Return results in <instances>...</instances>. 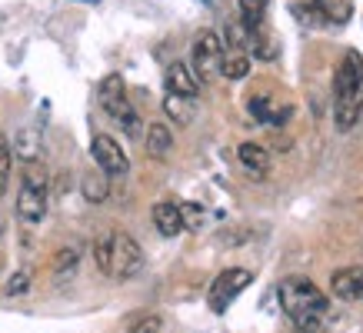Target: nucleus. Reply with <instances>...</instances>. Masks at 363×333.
<instances>
[{
    "instance_id": "1",
    "label": "nucleus",
    "mask_w": 363,
    "mask_h": 333,
    "mask_svg": "<svg viewBox=\"0 0 363 333\" xmlns=\"http://www.w3.org/2000/svg\"><path fill=\"white\" fill-rule=\"evenodd\" d=\"M277 297H280V307L284 313L294 320L300 333H320L323 323H327V313H330V297L307 277H286L280 287H277Z\"/></svg>"
},
{
    "instance_id": "2",
    "label": "nucleus",
    "mask_w": 363,
    "mask_h": 333,
    "mask_svg": "<svg viewBox=\"0 0 363 333\" xmlns=\"http://www.w3.org/2000/svg\"><path fill=\"white\" fill-rule=\"evenodd\" d=\"M333 94H337L333 117H337V127L347 133L357 127L363 111V57L357 50L343 54L340 67H337V77H333Z\"/></svg>"
},
{
    "instance_id": "3",
    "label": "nucleus",
    "mask_w": 363,
    "mask_h": 333,
    "mask_svg": "<svg viewBox=\"0 0 363 333\" xmlns=\"http://www.w3.org/2000/svg\"><path fill=\"white\" fill-rule=\"evenodd\" d=\"M94 256H97V266L113 280H130L143 270V250L140 244L133 240L130 233H104L97 244H94Z\"/></svg>"
},
{
    "instance_id": "4",
    "label": "nucleus",
    "mask_w": 363,
    "mask_h": 333,
    "mask_svg": "<svg viewBox=\"0 0 363 333\" xmlns=\"http://www.w3.org/2000/svg\"><path fill=\"white\" fill-rule=\"evenodd\" d=\"M97 100H100V107H104L113 120L121 123L127 137H133V140H137V137L143 133V123H140V117H137V111L130 107V100H127V87H123L121 74H111V77L100 80Z\"/></svg>"
},
{
    "instance_id": "5",
    "label": "nucleus",
    "mask_w": 363,
    "mask_h": 333,
    "mask_svg": "<svg viewBox=\"0 0 363 333\" xmlns=\"http://www.w3.org/2000/svg\"><path fill=\"white\" fill-rule=\"evenodd\" d=\"M17 213L27 223H40L47 213V174L44 166L30 164L23 170V184L17 193Z\"/></svg>"
},
{
    "instance_id": "6",
    "label": "nucleus",
    "mask_w": 363,
    "mask_h": 333,
    "mask_svg": "<svg viewBox=\"0 0 363 333\" xmlns=\"http://www.w3.org/2000/svg\"><path fill=\"white\" fill-rule=\"evenodd\" d=\"M223 40L213 30L197 33L194 40V60H190V70L197 74L200 84H210V80L220 77V64H223Z\"/></svg>"
},
{
    "instance_id": "7",
    "label": "nucleus",
    "mask_w": 363,
    "mask_h": 333,
    "mask_svg": "<svg viewBox=\"0 0 363 333\" xmlns=\"http://www.w3.org/2000/svg\"><path fill=\"white\" fill-rule=\"evenodd\" d=\"M253 283V273L250 270H243V266H230V270H223L220 277L210 283V293H207V303L213 313H227L233 300L240 297L243 290Z\"/></svg>"
},
{
    "instance_id": "8",
    "label": "nucleus",
    "mask_w": 363,
    "mask_h": 333,
    "mask_svg": "<svg viewBox=\"0 0 363 333\" xmlns=\"http://www.w3.org/2000/svg\"><path fill=\"white\" fill-rule=\"evenodd\" d=\"M90 154H94L97 166L104 170V174H107V177H123V174L130 170V160H127V154H123L121 144H117L113 137H107V133H97V137H94Z\"/></svg>"
},
{
    "instance_id": "9",
    "label": "nucleus",
    "mask_w": 363,
    "mask_h": 333,
    "mask_svg": "<svg viewBox=\"0 0 363 333\" xmlns=\"http://www.w3.org/2000/svg\"><path fill=\"white\" fill-rule=\"evenodd\" d=\"M333 297L340 300H363V264L360 266H343L330 277Z\"/></svg>"
},
{
    "instance_id": "10",
    "label": "nucleus",
    "mask_w": 363,
    "mask_h": 333,
    "mask_svg": "<svg viewBox=\"0 0 363 333\" xmlns=\"http://www.w3.org/2000/svg\"><path fill=\"white\" fill-rule=\"evenodd\" d=\"M250 113L253 120L267 123V127H280L290 120V103H280L274 97H250Z\"/></svg>"
},
{
    "instance_id": "11",
    "label": "nucleus",
    "mask_w": 363,
    "mask_h": 333,
    "mask_svg": "<svg viewBox=\"0 0 363 333\" xmlns=\"http://www.w3.org/2000/svg\"><path fill=\"white\" fill-rule=\"evenodd\" d=\"M164 80H167V90H170V94H184V97H197V94H200L197 74H194L187 64H180V60L167 67Z\"/></svg>"
},
{
    "instance_id": "12",
    "label": "nucleus",
    "mask_w": 363,
    "mask_h": 333,
    "mask_svg": "<svg viewBox=\"0 0 363 333\" xmlns=\"http://www.w3.org/2000/svg\"><path fill=\"white\" fill-rule=\"evenodd\" d=\"M154 227L164 237H177L184 230V217H180V203H170V200H160L154 207Z\"/></svg>"
},
{
    "instance_id": "13",
    "label": "nucleus",
    "mask_w": 363,
    "mask_h": 333,
    "mask_svg": "<svg viewBox=\"0 0 363 333\" xmlns=\"http://www.w3.org/2000/svg\"><path fill=\"white\" fill-rule=\"evenodd\" d=\"M237 157H240V164L247 174H253L257 180L267 177V170H270V154H267L260 144H240Z\"/></svg>"
},
{
    "instance_id": "14",
    "label": "nucleus",
    "mask_w": 363,
    "mask_h": 333,
    "mask_svg": "<svg viewBox=\"0 0 363 333\" xmlns=\"http://www.w3.org/2000/svg\"><path fill=\"white\" fill-rule=\"evenodd\" d=\"M164 111L177 127H187V123L194 120V113H197V103H194V97H184V94H170V90H167Z\"/></svg>"
},
{
    "instance_id": "15",
    "label": "nucleus",
    "mask_w": 363,
    "mask_h": 333,
    "mask_svg": "<svg viewBox=\"0 0 363 333\" xmlns=\"http://www.w3.org/2000/svg\"><path fill=\"white\" fill-rule=\"evenodd\" d=\"M170 147H174V133L167 123H150L147 127V154L157 157V160H164L170 154Z\"/></svg>"
},
{
    "instance_id": "16",
    "label": "nucleus",
    "mask_w": 363,
    "mask_h": 333,
    "mask_svg": "<svg viewBox=\"0 0 363 333\" xmlns=\"http://www.w3.org/2000/svg\"><path fill=\"white\" fill-rule=\"evenodd\" d=\"M310 7L320 13V21H333V23H347L353 11L350 0H310Z\"/></svg>"
},
{
    "instance_id": "17",
    "label": "nucleus",
    "mask_w": 363,
    "mask_h": 333,
    "mask_svg": "<svg viewBox=\"0 0 363 333\" xmlns=\"http://www.w3.org/2000/svg\"><path fill=\"white\" fill-rule=\"evenodd\" d=\"M250 74V57L243 50H223V64H220V77L227 80H243Z\"/></svg>"
},
{
    "instance_id": "18",
    "label": "nucleus",
    "mask_w": 363,
    "mask_h": 333,
    "mask_svg": "<svg viewBox=\"0 0 363 333\" xmlns=\"http://www.w3.org/2000/svg\"><path fill=\"white\" fill-rule=\"evenodd\" d=\"M80 187H84V197L100 203V200H107V193H111V180H107V174L100 170V174H87Z\"/></svg>"
},
{
    "instance_id": "19",
    "label": "nucleus",
    "mask_w": 363,
    "mask_h": 333,
    "mask_svg": "<svg viewBox=\"0 0 363 333\" xmlns=\"http://www.w3.org/2000/svg\"><path fill=\"white\" fill-rule=\"evenodd\" d=\"M267 4H270V0H240V21L247 23V30H250V27H260V23H264V13H267Z\"/></svg>"
},
{
    "instance_id": "20",
    "label": "nucleus",
    "mask_w": 363,
    "mask_h": 333,
    "mask_svg": "<svg viewBox=\"0 0 363 333\" xmlns=\"http://www.w3.org/2000/svg\"><path fill=\"white\" fill-rule=\"evenodd\" d=\"M164 320L157 313H137L130 323H127V333H160Z\"/></svg>"
},
{
    "instance_id": "21",
    "label": "nucleus",
    "mask_w": 363,
    "mask_h": 333,
    "mask_svg": "<svg viewBox=\"0 0 363 333\" xmlns=\"http://www.w3.org/2000/svg\"><path fill=\"white\" fill-rule=\"evenodd\" d=\"M77 260H80V254L74 250V247L60 250V254L54 256V273H57V277H64V273H74V270H77Z\"/></svg>"
},
{
    "instance_id": "22",
    "label": "nucleus",
    "mask_w": 363,
    "mask_h": 333,
    "mask_svg": "<svg viewBox=\"0 0 363 333\" xmlns=\"http://www.w3.org/2000/svg\"><path fill=\"white\" fill-rule=\"evenodd\" d=\"M27 290H30V273H13L11 280H7V287H4V293H7V297H21V293H27Z\"/></svg>"
},
{
    "instance_id": "23",
    "label": "nucleus",
    "mask_w": 363,
    "mask_h": 333,
    "mask_svg": "<svg viewBox=\"0 0 363 333\" xmlns=\"http://www.w3.org/2000/svg\"><path fill=\"white\" fill-rule=\"evenodd\" d=\"M17 150H21L23 160H33V157H37V133L23 130V133H21V140H17Z\"/></svg>"
},
{
    "instance_id": "24",
    "label": "nucleus",
    "mask_w": 363,
    "mask_h": 333,
    "mask_svg": "<svg viewBox=\"0 0 363 333\" xmlns=\"http://www.w3.org/2000/svg\"><path fill=\"white\" fill-rule=\"evenodd\" d=\"M7 180H11V147L0 140V193L7 190Z\"/></svg>"
},
{
    "instance_id": "25",
    "label": "nucleus",
    "mask_w": 363,
    "mask_h": 333,
    "mask_svg": "<svg viewBox=\"0 0 363 333\" xmlns=\"http://www.w3.org/2000/svg\"><path fill=\"white\" fill-rule=\"evenodd\" d=\"M180 217H184V227H200V223H203L200 203H184V207H180Z\"/></svg>"
}]
</instances>
